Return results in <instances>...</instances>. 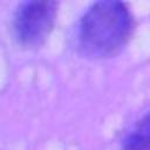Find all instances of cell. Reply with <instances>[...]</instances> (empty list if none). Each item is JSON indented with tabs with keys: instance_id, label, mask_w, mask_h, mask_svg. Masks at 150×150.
Segmentation results:
<instances>
[{
	"instance_id": "cell-1",
	"label": "cell",
	"mask_w": 150,
	"mask_h": 150,
	"mask_svg": "<svg viewBox=\"0 0 150 150\" xmlns=\"http://www.w3.org/2000/svg\"><path fill=\"white\" fill-rule=\"evenodd\" d=\"M132 30V14L124 2L97 1L80 18L77 48L83 56L93 60L114 57L127 46Z\"/></svg>"
},
{
	"instance_id": "cell-2",
	"label": "cell",
	"mask_w": 150,
	"mask_h": 150,
	"mask_svg": "<svg viewBox=\"0 0 150 150\" xmlns=\"http://www.w3.org/2000/svg\"><path fill=\"white\" fill-rule=\"evenodd\" d=\"M59 2L53 0H30L22 2L13 16V34L25 48H39L45 45L54 29Z\"/></svg>"
},
{
	"instance_id": "cell-3",
	"label": "cell",
	"mask_w": 150,
	"mask_h": 150,
	"mask_svg": "<svg viewBox=\"0 0 150 150\" xmlns=\"http://www.w3.org/2000/svg\"><path fill=\"white\" fill-rule=\"evenodd\" d=\"M121 150H150V111L124 136Z\"/></svg>"
}]
</instances>
